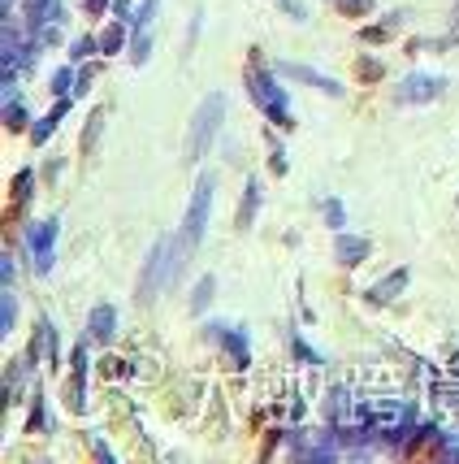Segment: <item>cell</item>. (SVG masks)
Returning a JSON list of instances; mask_svg holds the SVG:
<instances>
[{
    "label": "cell",
    "instance_id": "6da1fadb",
    "mask_svg": "<svg viewBox=\"0 0 459 464\" xmlns=\"http://www.w3.org/2000/svg\"><path fill=\"white\" fill-rule=\"evenodd\" d=\"M182 274V247H178V234H160L156 247L148 252L143 261V274H139V304H152L160 295L165 282H174Z\"/></svg>",
    "mask_w": 459,
    "mask_h": 464
},
{
    "label": "cell",
    "instance_id": "7a4b0ae2",
    "mask_svg": "<svg viewBox=\"0 0 459 464\" xmlns=\"http://www.w3.org/2000/svg\"><path fill=\"white\" fill-rule=\"evenodd\" d=\"M221 118H225V96H221V91L204 96V105H200L195 118H191V139H187V161H191V165L212 148V139H217V130H221Z\"/></svg>",
    "mask_w": 459,
    "mask_h": 464
},
{
    "label": "cell",
    "instance_id": "3957f363",
    "mask_svg": "<svg viewBox=\"0 0 459 464\" xmlns=\"http://www.w3.org/2000/svg\"><path fill=\"white\" fill-rule=\"evenodd\" d=\"M212 191H217V178L212 174H200L195 195L187 204V222H182V243L187 247H195L204 239V226H208V213H212Z\"/></svg>",
    "mask_w": 459,
    "mask_h": 464
},
{
    "label": "cell",
    "instance_id": "277c9868",
    "mask_svg": "<svg viewBox=\"0 0 459 464\" xmlns=\"http://www.w3.org/2000/svg\"><path fill=\"white\" fill-rule=\"evenodd\" d=\"M247 87H252V100H256V105L277 122V126H286V122H291V113H286V96L273 87V78L260 70V66H252L247 70Z\"/></svg>",
    "mask_w": 459,
    "mask_h": 464
},
{
    "label": "cell",
    "instance_id": "5b68a950",
    "mask_svg": "<svg viewBox=\"0 0 459 464\" xmlns=\"http://www.w3.org/2000/svg\"><path fill=\"white\" fill-rule=\"evenodd\" d=\"M442 87H446V78H438V74H408L403 83H398L394 100L398 105H429V100L442 96Z\"/></svg>",
    "mask_w": 459,
    "mask_h": 464
},
{
    "label": "cell",
    "instance_id": "8992f818",
    "mask_svg": "<svg viewBox=\"0 0 459 464\" xmlns=\"http://www.w3.org/2000/svg\"><path fill=\"white\" fill-rule=\"evenodd\" d=\"M113 330H118V308H113V304H96L91 317H87V334H91L96 343H108Z\"/></svg>",
    "mask_w": 459,
    "mask_h": 464
},
{
    "label": "cell",
    "instance_id": "52a82bcc",
    "mask_svg": "<svg viewBox=\"0 0 459 464\" xmlns=\"http://www.w3.org/2000/svg\"><path fill=\"white\" fill-rule=\"evenodd\" d=\"M277 74L282 78H299V83H312V87H321L325 96H342V83H334V78H325V74H316V70H308V66H277Z\"/></svg>",
    "mask_w": 459,
    "mask_h": 464
},
{
    "label": "cell",
    "instance_id": "ba28073f",
    "mask_svg": "<svg viewBox=\"0 0 459 464\" xmlns=\"http://www.w3.org/2000/svg\"><path fill=\"white\" fill-rule=\"evenodd\" d=\"M334 256H338V265H360L364 256H368V239H360V234H338V239H334Z\"/></svg>",
    "mask_w": 459,
    "mask_h": 464
},
{
    "label": "cell",
    "instance_id": "9c48e42d",
    "mask_svg": "<svg viewBox=\"0 0 459 464\" xmlns=\"http://www.w3.org/2000/svg\"><path fill=\"white\" fill-rule=\"evenodd\" d=\"M52 239H56V222H43L35 234H31V243H35V265H39V274H48L52 269Z\"/></svg>",
    "mask_w": 459,
    "mask_h": 464
},
{
    "label": "cell",
    "instance_id": "30bf717a",
    "mask_svg": "<svg viewBox=\"0 0 459 464\" xmlns=\"http://www.w3.org/2000/svg\"><path fill=\"white\" fill-rule=\"evenodd\" d=\"M403 287H408V269H394L390 278H381V282L368 291V299H373V304H386V299H394Z\"/></svg>",
    "mask_w": 459,
    "mask_h": 464
},
{
    "label": "cell",
    "instance_id": "8fae6325",
    "mask_svg": "<svg viewBox=\"0 0 459 464\" xmlns=\"http://www.w3.org/2000/svg\"><path fill=\"white\" fill-rule=\"evenodd\" d=\"M212 330H217V339L225 343L230 360H234V369H243V365H247V339H243V334H230V326H212Z\"/></svg>",
    "mask_w": 459,
    "mask_h": 464
},
{
    "label": "cell",
    "instance_id": "7c38bea8",
    "mask_svg": "<svg viewBox=\"0 0 459 464\" xmlns=\"http://www.w3.org/2000/svg\"><path fill=\"white\" fill-rule=\"evenodd\" d=\"M83 373H87V351H83V343L74 347V378H70V408H83L87 403V395H83Z\"/></svg>",
    "mask_w": 459,
    "mask_h": 464
},
{
    "label": "cell",
    "instance_id": "4fadbf2b",
    "mask_svg": "<svg viewBox=\"0 0 459 464\" xmlns=\"http://www.w3.org/2000/svg\"><path fill=\"white\" fill-rule=\"evenodd\" d=\"M66 109H70V100L61 96V100H56V109H52L48 118H39V126L31 130V139H35V143H48V135L56 130V122H61V118H66Z\"/></svg>",
    "mask_w": 459,
    "mask_h": 464
},
{
    "label": "cell",
    "instance_id": "5bb4252c",
    "mask_svg": "<svg viewBox=\"0 0 459 464\" xmlns=\"http://www.w3.org/2000/svg\"><path fill=\"white\" fill-rule=\"evenodd\" d=\"M256 209H260V182H247V195L239 204V230H247L256 222Z\"/></svg>",
    "mask_w": 459,
    "mask_h": 464
},
{
    "label": "cell",
    "instance_id": "9a60e30c",
    "mask_svg": "<svg viewBox=\"0 0 459 464\" xmlns=\"http://www.w3.org/2000/svg\"><path fill=\"white\" fill-rule=\"evenodd\" d=\"M212 295H217V278L208 274V278H200V287H195V295H191V313H204Z\"/></svg>",
    "mask_w": 459,
    "mask_h": 464
},
{
    "label": "cell",
    "instance_id": "2e32d148",
    "mask_svg": "<svg viewBox=\"0 0 459 464\" xmlns=\"http://www.w3.org/2000/svg\"><path fill=\"white\" fill-rule=\"evenodd\" d=\"M14 321H18V299H14V291H5L0 295V334H9Z\"/></svg>",
    "mask_w": 459,
    "mask_h": 464
},
{
    "label": "cell",
    "instance_id": "e0dca14e",
    "mask_svg": "<svg viewBox=\"0 0 459 464\" xmlns=\"http://www.w3.org/2000/svg\"><path fill=\"white\" fill-rule=\"evenodd\" d=\"M122 39H126V31H122V22H113L104 35H100V53H118L122 48Z\"/></svg>",
    "mask_w": 459,
    "mask_h": 464
},
{
    "label": "cell",
    "instance_id": "ac0fdd59",
    "mask_svg": "<svg viewBox=\"0 0 459 464\" xmlns=\"http://www.w3.org/2000/svg\"><path fill=\"white\" fill-rule=\"evenodd\" d=\"M100 126H104V109H96V113H91V122H87V135H83V152H91V148H96V139H100Z\"/></svg>",
    "mask_w": 459,
    "mask_h": 464
},
{
    "label": "cell",
    "instance_id": "d6986e66",
    "mask_svg": "<svg viewBox=\"0 0 459 464\" xmlns=\"http://www.w3.org/2000/svg\"><path fill=\"white\" fill-rule=\"evenodd\" d=\"M321 209H325V222H329L334 230H342V226H347V217H342V204H338V200H325Z\"/></svg>",
    "mask_w": 459,
    "mask_h": 464
},
{
    "label": "cell",
    "instance_id": "ffe728a7",
    "mask_svg": "<svg viewBox=\"0 0 459 464\" xmlns=\"http://www.w3.org/2000/svg\"><path fill=\"white\" fill-rule=\"evenodd\" d=\"M91 48H100V39L83 35V39H74V48H70V57H74V61H83V57H91Z\"/></svg>",
    "mask_w": 459,
    "mask_h": 464
},
{
    "label": "cell",
    "instance_id": "44dd1931",
    "mask_svg": "<svg viewBox=\"0 0 459 464\" xmlns=\"http://www.w3.org/2000/svg\"><path fill=\"white\" fill-rule=\"evenodd\" d=\"M156 5H160V0H143V9H139V18H135V31H148V26H152Z\"/></svg>",
    "mask_w": 459,
    "mask_h": 464
},
{
    "label": "cell",
    "instance_id": "7402d4cb",
    "mask_svg": "<svg viewBox=\"0 0 459 464\" xmlns=\"http://www.w3.org/2000/svg\"><path fill=\"white\" fill-rule=\"evenodd\" d=\"M70 83H74V70H70V66L52 74V91H56V96H66V91H70Z\"/></svg>",
    "mask_w": 459,
    "mask_h": 464
},
{
    "label": "cell",
    "instance_id": "603a6c76",
    "mask_svg": "<svg viewBox=\"0 0 459 464\" xmlns=\"http://www.w3.org/2000/svg\"><path fill=\"white\" fill-rule=\"evenodd\" d=\"M31 178H35L31 170H22V174H18V182H14V195H18V204H26V200H31Z\"/></svg>",
    "mask_w": 459,
    "mask_h": 464
},
{
    "label": "cell",
    "instance_id": "cb8c5ba5",
    "mask_svg": "<svg viewBox=\"0 0 459 464\" xmlns=\"http://www.w3.org/2000/svg\"><path fill=\"white\" fill-rule=\"evenodd\" d=\"M334 5H338L342 14H368V9H373V0H334Z\"/></svg>",
    "mask_w": 459,
    "mask_h": 464
},
{
    "label": "cell",
    "instance_id": "d4e9b609",
    "mask_svg": "<svg viewBox=\"0 0 459 464\" xmlns=\"http://www.w3.org/2000/svg\"><path fill=\"white\" fill-rule=\"evenodd\" d=\"M5 118H9V126H14V130H22V126H26V113H22V105H18V100H9Z\"/></svg>",
    "mask_w": 459,
    "mask_h": 464
},
{
    "label": "cell",
    "instance_id": "484cf974",
    "mask_svg": "<svg viewBox=\"0 0 459 464\" xmlns=\"http://www.w3.org/2000/svg\"><path fill=\"white\" fill-rule=\"evenodd\" d=\"M269 165H273V174H286V152L282 148H273V161Z\"/></svg>",
    "mask_w": 459,
    "mask_h": 464
},
{
    "label": "cell",
    "instance_id": "4316f807",
    "mask_svg": "<svg viewBox=\"0 0 459 464\" xmlns=\"http://www.w3.org/2000/svg\"><path fill=\"white\" fill-rule=\"evenodd\" d=\"M0 278H5V282H14V261H9V256L0 261Z\"/></svg>",
    "mask_w": 459,
    "mask_h": 464
},
{
    "label": "cell",
    "instance_id": "83f0119b",
    "mask_svg": "<svg viewBox=\"0 0 459 464\" xmlns=\"http://www.w3.org/2000/svg\"><path fill=\"white\" fill-rule=\"evenodd\" d=\"M104 5H108V0H83V9H87V14H100Z\"/></svg>",
    "mask_w": 459,
    "mask_h": 464
},
{
    "label": "cell",
    "instance_id": "f1b7e54d",
    "mask_svg": "<svg viewBox=\"0 0 459 464\" xmlns=\"http://www.w3.org/2000/svg\"><path fill=\"white\" fill-rule=\"evenodd\" d=\"M455 22H459V5H455Z\"/></svg>",
    "mask_w": 459,
    "mask_h": 464
}]
</instances>
